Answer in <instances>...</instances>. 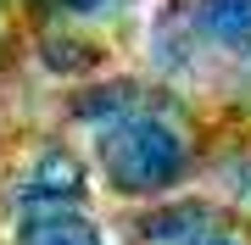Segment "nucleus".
<instances>
[{"label": "nucleus", "instance_id": "1", "mask_svg": "<svg viewBox=\"0 0 251 245\" xmlns=\"http://www.w3.org/2000/svg\"><path fill=\"white\" fill-rule=\"evenodd\" d=\"M95 162V184L117 206H145V200L179 195L206 173V139L196 123L190 89L156 84L128 117L84 139Z\"/></svg>", "mask_w": 251, "mask_h": 245}, {"label": "nucleus", "instance_id": "2", "mask_svg": "<svg viewBox=\"0 0 251 245\" xmlns=\"http://www.w3.org/2000/svg\"><path fill=\"white\" fill-rule=\"evenodd\" d=\"M90 195H95L90 145H78L67 128L28 134L17 151L0 156V218H6V228L23 218L90 206Z\"/></svg>", "mask_w": 251, "mask_h": 245}, {"label": "nucleus", "instance_id": "3", "mask_svg": "<svg viewBox=\"0 0 251 245\" xmlns=\"http://www.w3.org/2000/svg\"><path fill=\"white\" fill-rule=\"evenodd\" d=\"M140 50H145V67L156 84H173V89H190V84H206L212 78V56H206L201 34H196V11L190 0H156L151 22L140 34Z\"/></svg>", "mask_w": 251, "mask_h": 245}, {"label": "nucleus", "instance_id": "4", "mask_svg": "<svg viewBox=\"0 0 251 245\" xmlns=\"http://www.w3.org/2000/svg\"><path fill=\"white\" fill-rule=\"evenodd\" d=\"M151 89H156L151 73H117V67H106V73L62 89V100H56V128L90 139V134H100V128H112L117 117H128Z\"/></svg>", "mask_w": 251, "mask_h": 245}, {"label": "nucleus", "instance_id": "5", "mask_svg": "<svg viewBox=\"0 0 251 245\" xmlns=\"http://www.w3.org/2000/svg\"><path fill=\"white\" fill-rule=\"evenodd\" d=\"M224 218H229V206L218 195L179 190V195L145 200V206H123V245H190Z\"/></svg>", "mask_w": 251, "mask_h": 245}, {"label": "nucleus", "instance_id": "6", "mask_svg": "<svg viewBox=\"0 0 251 245\" xmlns=\"http://www.w3.org/2000/svg\"><path fill=\"white\" fill-rule=\"evenodd\" d=\"M23 28H28V62H34V73L62 84V89H73V84H84V78L112 67V50L95 28H78V22H23Z\"/></svg>", "mask_w": 251, "mask_h": 245}, {"label": "nucleus", "instance_id": "7", "mask_svg": "<svg viewBox=\"0 0 251 245\" xmlns=\"http://www.w3.org/2000/svg\"><path fill=\"white\" fill-rule=\"evenodd\" d=\"M196 11V34L206 56H212V73H246L251 67V0H190Z\"/></svg>", "mask_w": 251, "mask_h": 245}, {"label": "nucleus", "instance_id": "8", "mask_svg": "<svg viewBox=\"0 0 251 245\" xmlns=\"http://www.w3.org/2000/svg\"><path fill=\"white\" fill-rule=\"evenodd\" d=\"M6 245H106V223L90 206H67V212H45V218L11 223Z\"/></svg>", "mask_w": 251, "mask_h": 245}, {"label": "nucleus", "instance_id": "9", "mask_svg": "<svg viewBox=\"0 0 251 245\" xmlns=\"http://www.w3.org/2000/svg\"><path fill=\"white\" fill-rule=\"evenodd\" d=\"M134 0H45L34 22H78V28H106L117 22Z\"/></svg>", "mask_w": 251, "mask_h": 245}, {"label": "nucleus", "instance_id": "10", "mask_svg": "<svg viewBox=\"0 0 251 245\" xmlns=\"http://www.w3.org/2000/svg\"><path fill=\"white\" fill-rule=\"evenodd\" d=\"M190 245H251V228H246V223H234V218H224L218 228H206V234H196Z\"/></svg>", "mask_w": 251, "mask_h": 245}, {"label": "nucleus", "instance_id": "11", "mask_svg": "<svg viewBox=\"0 0 251 245\" xmlns=\"http://www.w3.org/2000/svg\"><path fill=\"white\" fill-rule=\"evenodd\" d=\"M11 6V17H23V22H34L39 17V6H45V0H6Z\"/></svg>", "mask_w": 251, "mask_h": 245}, {"label": "nucleus", "instance_id": "12", "mask_svg": "<svg viewBox=\"0 0 251 245\" xmlns=\"http://www.w3.org/2000/svg\"><path fill=\"white\" fill-rule=\"evenodd\" d=\"M6 11H11V6H6V0H0V45H6Z\"/></svg>", "mask_w": 251, "mask_h": 245}]
</instances>
